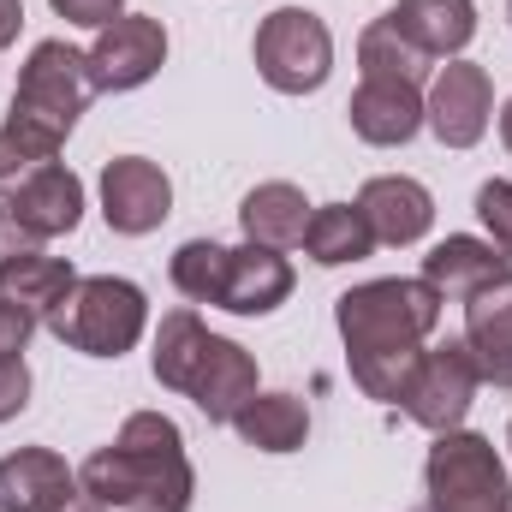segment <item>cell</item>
I'll return each instance as SVG.
<instances>
[{
	"instance_id": "obj_24",
	"label": "cell",
	"mask_w": 512,
	"mask_h": 512,
	"mask_svg": "<svg viewBox=\"0 0 512 512\" xmlns=\"http://www.w3.org/2000/svg\"><path fill=\"white\" fill-rule=\"evenodd\" d=\"M209 340H215V334L203 328L197 310H167L161 328H155V358H149L155 382L173 387V393H185L191 376H197V364H203V352H209Z\"/></svg>"
},
{
	"instance_id": "obj_21",
	"label": "cell",
	"mask_w": 512,
	"mask_h": 512,
	"mask_svg": "<svg viewBox=\"0 0 512 512\" xmlns=\"http://www.w3.org/2000/svg\"><path fill=\"white\" fill-rule=\"evenodd\" d=\"M239 227H245V245H262V251H292V245H304L310 203H304V191H298V185L268 179V185H256L251 197L239 203Z\"/></svg>"
},
{
	"instance_id": "obj_9",
	"label": "cell",
	"mask_w": 512,
	"mask_h": 512,
	"mask_svg": "<svg viewBox=\"0 0 512 512\" xmlns=\"http://www.w3.org/2000/svg\"><path fill=\"white\" fill-rule=\"evenodd\" d=\"M161 60H167V30H161V18H143V12L114 18V24L96 30V42H90V72H96V84L114 90V96L143 90V84L161 72Z\"/></svg>"
},
{
	"instance_id": "obj_31",
	"label": "cell",
	"mask_w": 512,
	"mask_h": 512,
	"mask_svg": "<svg viewBox=\"0 0 512 512\" xmlns=\"http://www.w3.org/2000/svg\"><path fill=\"white\" fill-rule=\"evenodd\" d=\"M30 334H36V322H30L24 310H12V304H0V364H12V358H24V346H30Z\"/></svg>"
},
{
	"instance_id": "obj_19",
	"label": "cell",
	"mask_w": 512,
	"mask_h": 512,
	"mask_svg": "<svg viewBox=\"0 0 512 512\" xmlns=\"http://www.w3.org/2000/svg\"><path fill=\"white\" fill-rule=\"evenodd\" d=\"M507 274V256L495 251L489 239H471V233H447L435 251L423 256V280L441 292V298H471V292H483L489 280H501Z\"/></svg>"
},
{
	"instance_id": "obj_32",
	"label": "cell",
	"mask_w": 512,
	"mask_h": 512,
	"mask_svg": "<svg viewBox=\"0 0 512 512\" xmlns=\"http://www.w3.org/2000/svg\"><path fill=\"white\" fill-rule=\"evenodd\" d=\"M30 251H42V239H36V233H24V227H18V215L0 203V262H18V256H30Z\"/></svg>"
},
{
	"instance_id": "obj_7",
	"label": "cell",
	"mask_w": 512,
	"mask_h": 512,
	"mask_svg": "<svg viewBox=\"0 0 512 512\" xmlns=\"http://www.w3.org/2000/svg\"><path fill=\"white\" fill-rule=\"evenodd\" d=\"M477 387H483V376H477L471 346H465V340H447V346L423 352V364H417V376H411V387H405L399 405H405V417L423 423L429 435H447V429L465 423Z\"/></svg>"
},
{
	"instance_id": "obj_11",
	"label": "cell",
	"mask_w": 512,
	"mask_h": 512,
	"mask_svg": "<svg viewBox=\"0 0 512 512\" xmlns=\"http://www.w3.org/2000/svg\"><path fill=\"white\" fill-rule=\"evenodd\" d=\"M6 209L18 215L24 233L60 239V233H72V227L84 221V179H78L72 167L48 161V167H36L30 179H18V185L6 191Z\"/></svg>"
},
{
	"instance_id": "obj_13",
	"label": "cell",
	"mask_w": 512,
	"mask_h": 512,
	"mask_svg": "<svg viewBox=\"0 0 512 512\" xmlns=\"http://www.w3.org/2000/svg\"><path fill=\"white\" fill-rule=\"evenodd\" d=\"M352 131L376 149H399L423 131V84H393V78H364L346 102Z\"/></svg>"
},
{
	"instance_id": "obj_28",
	"label": "cell",
	"mask_w": 512,
	"mask_h": 512,
	"mask_svg": "<svg viewBox=\"0 0 512 512\" xmlns=\"http://www.w3.org/2000/svg\"><path fill=\"white\" fill-rule=\"evenodd\" d=\"M477 221L489 227V245L512 262V179H489L477 191Z\"/></svg>"
},
{
	"instance_id": "obj_10",
	"label": "cell",
	"mask_w": 512,
	"mask_h": 512,
	"mask_svg": "<svg viewBox=\"0 0 512 512\" xmlns=\"http://www.w3.org/2000/svg\"><path fill=\"white\" fill-rule=\"evenodd\" d=\"M102 215H108V227L126 233V239L155 233V227L173 215V179H167L155 161H143V155L108 161V167H102Z\"/></svg>"
},
{
	"instance_id": "obj_5",
	"label": "cell",
	"mask_w": 512,
	"mask_h": 512,
	"mask_svg": "<svg viewBox=\"0 0 512 512\" xmlns=\"http://www.w3.org/2000/svg\"><path fill=\"white\" fill-rule=\"evenodd\" d=\"M251 54H256L262 84L280 90V96H310L334 72V36H328V24L310 6H274L256 24Z\"/></svg>"
},
{
	"instance_id": "obj_22",
	"label": "cell",
	"mask_w": 512,
	"mask_h": 512,
	"mask_svg": "<svg viewBox=\"0 0 512 512\" xmlns=\"http://www.w3.org/2000/svg\"><path fill=\"white\" fill-rule=\"evenodd\" d=\"M239 441L256 453H298L310 441V411L298 393H256L251 405L233 417Z\"/></svg>"
},
{
	"instance_id": "obj_18",
	"label": "cell",
	"mask_w": 512,
	"mask_h": 512,
	"mask_svg": "<svg viewBox=\"0 0 512 512\" xmlns=\"http://www.w3.org/2000/svg\"><path fill=\"white\" fill-rule=\"evenodd\" d=\"M387 24L429 60H459L477 36V0H399Z\"/></svg>"
},
{
	"instance_id": "obj_2",
	"label": "cell",
	"mask_w": 512,
	"mask_h": 512,
	"mask_svg": "<svg viewBox=\"0 0 512 512\" xmlns=\"http://www.w3.org/2000/svg\"><path fill=\"white\" fill-rule=\"evenodd\" d=\"M78 483L102 507H126V512H191V495H197L185 435L161 411H131L120 423V441L96 447L78 465Z\"/></svg>"
},
{
	"instance_id": "obj_17",
	"label": "cell",
	"mask_w": 512,
	"mask_h": 512,
	"mask_svg": "<svg viewBox=\"0 0 512 512\" xmlns=\"http://www.w3.org/2000/svg\"><path fill=\"white\" fill-rule=\"evenodd\" d=\"M78 489V471L54 447H18L0 459V512H54Z\"/></svg>"
},
{
	"instance_id": "obj_33",
	"label": "cell",
	"mask_w": 512,
	"mask_h": 512,
	"mask_svg": "<svg viewBox=\"0 0 512 512\" xmlns=\"http://www.w3.org/2000/svg\"><path fill=\"white\" fill-rule=\"evenodd\" d=\"M24 30V0H0V48H12Z\"/></svg>"
},
{
	"instance_id": "obj_8",
	"label": "cell",
	"mask_w": 512,
	"mask_h": 512,
	"mask_svg": "<svg viewBox=\"0 0 512 512\" xmlns=\"http://www.w3.org/2000/svg\"><path fill=\"white\" fill-rule=\"evenodd\" d=\"M489 114H495V84H489V72H483L477 60H447V66H435L429 96H423V126L435 131L447 149L483 143Z\"/></svg>"
},
{
	"instance_id": "obj_23",
	"label": "cell",
	"mask_w": 512,
	"mask_h": 512,
	"mask_svg": "<svg viewBox=\"0 0 512 512\" xmlns=\"http://www.w3.org/2000/svg\"><path fill=\"white\" fill-rule=\"evenodd\" d=\"M370 251H376V233L358 215V203H322V209H310V227H304V256L310 262L340 268V262H364Z\"/></svg>"
},
{
	"instance_id": "obj_36",
	"label": "cell",
	"mask_w": 512,
	"mask_h": 512,
	"mask_svg": "<svg viewBox=\"0 0 512 512\" xmlns=\"http://www.w3.org/2000/svg\"><path fill=\"white\" fill-rule=\"evenodd\" d=\"M507 12H512V0H507Z\"/></svg>"
},
{
	"instance_id": "obj_26",
	"label": "cell",
	"mask_w": 512,
	"mask_h": 512,
	"mask_svg": "<svg viewBox=\"0 0 512 512\" xmlns=\"http://www.w3.org/2000/svg\"><path fill=\"white\" fill-rule=\"evenodd\" d=\"M60 131L36 126V120H24V114H6V126H0V197L18 185V179H30L36 167H48L54 155H60Z\"/></svg>"
},
{
	"instance_id": "obj_4",
	"label": "cell",
	"mask_w": 512,
	"mask_h": 512,
	"mask_svg": "<svg viewBox=\"0 0 512 512\" xmlns=\"http://www.w3.org/2000/svg\"><path fill=\"white\" fill-rule=\"evenodd\" d=\"M423 489H429V512H512L507 465H501L495 441H483L471 429L435 435Z\"/></svg>"
},
{
	"instance_id": "obj_15",
	"label": "cell",
	"mask_w": 512,
	"mask_h": 512,
	"mask_svg": "<svg viewBox=\"0 0 512 512\" xmlns=\"http://www.w3.org/2000/svg\"><path fill=\"white\" fill-rule=\"evenodd\" d=\"M358 215L370 221L376 245H417L435 227V197H429V185H417L405 173H382L358 191Z\"/></svg>"
},
{
	"instance_id": "obj_1",
	"label": "cell",
	"mask_w": 512,
	"mask_h": 512,
	"mask_svg": "<svg viewBox=\"0 0 512 512\" xmlns=\"http://www.w3.org/2000/svg\"><path fill=\"white\" fill-rule=\"evenodd\" d=\"M441 292L429 280H364L334 298L352 382L376 405H399L423 364V340L441 328Z\"/></svg>"
},
{
	"instance_id": "obj_6",
	"label": "cell",
	"mask_w": 512,
	"mask_h": 512,
	"mask_svg": "<svg viewBox=\"0 0 512 512\" xmlns=\"http://www.w3.org/2000/svg\"><path fill=\"white\" fill-rule=\"evenodd\" d=\"M96 96H102V84H96L84 48H72V42H36L30 60H24V72H18V90H12V114H24V120H36V126L66 137Z\"/></svg>"
},
{
	"instance_id": "obj_12",
	"label": "cell",
	"mask_w": 512,
	"mask_h": 512,
	"mask_svg": "<svg viewBox=\"0 0 512 512\" xmlns=\"http://www.w3.org/2000/svg\"><path fill=\"white\" fill-rule=\"evenodd\" d=\"M185 399H191L209 423H233V417L256 399V358L239 340L215 334L209 352H203V364H197V376H191V387H185Z\"/></svg>"
},
{
	"instance_id": "obj_35",
	"label": "cell",
	"mask_w": 512,
	"mask_h": 512,
	"mask_svg": "<svg viewBox=\"0 0 512 512\" xmlns=\"http://www.w3.org/2000/svg\"><path fill=\"white\" fill-rule=\"evenodd\" d=\"M501 143H507V149H512V102H507V108H501Z\"/></svg>"
},
{
	"instance_id": "obj_14",
	"label": "cell",
	"mask_w": 512,
	"mask_h": 512,
	"mask_svg": "<svg viewBox=\"0 0 512 512\" xmlns=\"http://www.w3.org/2000/svg\"><path fill=\"white\" fill-rule=\"evenodd\" d=\"M465 346L489 387H512V268L465 298Z\"/></svg>"
},
{
	"instance_id": "obj_16",
	"label": "cell",
	"mask_w": 512,
	"mask_h": 512,
	"mask_svg": "<svg viewBox=\"0 0 512 512\" xmlns=\"http://www.w3.org/2000/svg\"><path fill=\"white\" fill-rule=\"evenodd\" d=\"M292 298V262L280 251H262V245H239L227 251V274H221V310L233 316H268Z\"/></svg>"
},
{
	"instance_id": "obj_30",
	"label": "cell",
	"mask_w": 512,
	"mask_h": 512,
	"mask_svg": "<svg viewBox=\"0 0 512 512\" xmlns=\"http://www.w3.org/2000/svg\"><path fill=\"white\" fill-rule=\"evenodd\" d=\"M24 405H30V364L12 358V364H0V423H12Z\"/></svg>"
},
{
	"instance_id": "obj_25",
	"label": "cell",
	"mask_w": 512,
	"mask_h": 512,
	"mask_svg": "<svg viewBox=\"0 0 512 512\" xmlns=\"http://www.w3.org/2000/svg\"><path fill=\"white\" fill-rule=\"evenodd\" d=\"M358 66H364V78H393V84H423V78H435V72H429V54L411 48L387 18H376V24L358 36Z\"/></svg>"
},
{
	"instance_id": "obj_3",
	"label": "cell",
	"mask_w": 512,
	"mask_h": 512,
	"mask_svg": "<svg viewBox=\"0 0 512 512\" xmlns=\"http://www.w3.org/2000/svg\"><path fill=\"white\" fill-rule=\"evenodd\" d=\"M143 328H149V298L137 280L120 274H78L66 304L48 316V334L84 358H126L143 340Z\"/></svg>"
},
{
	"instance_id": "obj_29",
	"label": "cell",
	"mask_w": 512,
	"mask_h": 512,
	"mask_svg": "<svg viewBox=\"0 0 512 512\" xmlns=\"http://www.w3.org/2000/svg\"><path fill=\"white\" fill-rule=\"evenodd\" d=\"M48 6L78 30H108L114 18H126V0H48Z\"/></svg>"
},
{
	"instance_id": "obj_34",
	"label": "cell",
	"mask_w": 512,
	"mask_h": 512,
	"mask_svg": "<svg viewBox=\"0 0 512 512\" xmlns=\"http://www.w3.org/2000/svg\"><path fill=\"white\" fill-rule=\"evenodd\" d=\"M54 512H108V507H102V501H96V495H90V489L78 483V489H72V495H66V501H60Z\"/></svg>"
},
{
	"instance_id": "obj_27",
	"label": "cell",
	"mask_w": 512,
	"mask_h": 512,
	"mask_svg": "<svg viewBox=\"0 0 512 512\" xmlns=\"http://www.w3.org/2000/svg\"><path fill=\"white\" fill-rule=\"evenodd\" d=\"M173 286H179V298H191V304H215L221 298V274H227V245H215V239H185L179 251H173Z\"/></svg>"
},
{
	"instance_id": "obj_20",
	"label": "cell",
	"mask_w": 512,
	"mask_h": 512,
	"mask_svg": "<svg viewBox=\"0 0 512 512\" xmlns=\"http://www.w3.org/2000/svg\"><path fill=\"white\" fill-rule=\"evenodd\" d=\"M72 286H78V268L66 256L30 251V256H18V262H0V304L24 310L30 322H48L66 304Z\"/></svg>"
}]
</instances>
